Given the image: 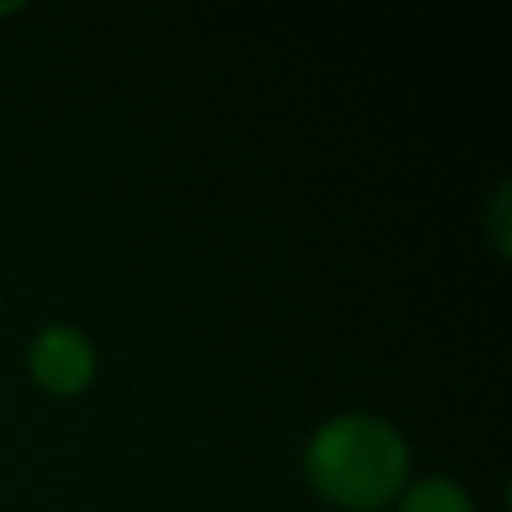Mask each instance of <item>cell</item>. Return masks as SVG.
Segmentation results:
<instances>
[{
  "label": "cell",
  "instance_id": "obj_1",
  "mask_svg": "<svg viewBox=\"0 0 512 512\" xmlns=\"http://www.w3.org/2000/svg\"><path fill=\"white\" fill-rule=\"evenodd\" d=\"M306 467L330 502L348 509H376L404 484L407 449L390 425L348 414L327 421L316 432Z\"/></svg>",
  "mask_w": 512,
  "mask_h": 512
},
{
  "label": "cell",
  "instance_id": "obj_2",
  "mask_svg": "<svg viewBox=\"0 0 512 512\" xmlns=\"http://www.w3.org/2000/svg\"><path fill=\"white\" fill-rule=\"evenodd\" d=\"M29 365H32V376L46 390L67 397V393H78L92 379L95 355H92V344L74 327H46L36 337V344H32Z\"/></svg>",
  "mask_w": 512,
  "mask_h": 512
},
{
  "label": "cell",
  "instance_id": "obj_3",
  "mask_svg": "<svg viewBox=\"0 0 512 512\" xmlns=\"http://www.w3.org/2000/svg\"><path fill=\"white\" fill-rule=\"evenodd\" d=\"M400 512H470V502L456 484L449 481H421L418 488L407 491Z\"/></svg>",
  "mask_w": 512,
  "mask_h": 512
},
{
  "label": "cell",
  "instance_id": "obj_4",
  "mask_svg": "<svg viewBox=\"0 0 512 512\" xmlns=\"http://www.w3.org/2000/svg\"><path fill=\"white\" fill-rule=\"evenodd\" d=\"M505 207H509V186H502V190H498V200H495V235H498V249H502V256H509V214H505Z\"/></svg>",
  "mask_w": 512,
  "mask_h": 512
}]
</instances>
